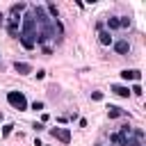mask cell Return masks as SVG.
I'll list each match as a JSON object with an SVG mask.
<instances>
[{
	"mask_svg": "<svg viewBox=\"0 0 146 146\" xmlns=\"http://www.w3.org/2000/svg\"><path fill=\"white\" fill-rule=\"evenodd\" d=\"M110 141L116 144V146H123V144H125V137H121L119 132H114V135H110Z\"/></svg>",
	"mask_w": 146,
	"mask_h": 146,
	"instance_id": "15",
	"label": "cell"
},
{
	"mask_svg": "<svg viewBox=\"0 0 146 146\" xmlns=\"http://www.w3.org/2000/svg\"><path fill=\"white\" fill-rule=\"evenodd\" d=\"M27 5L25 2H18V5H11V16H21V11H25Z\"/></svg>",
	"mask_w": 146,
	"mask_h": 146,
	"instance_id": "13",
	"label": "cell"
},
{
	"mask_svg": "<svg viewBox=\"0 0 146 146\" xmlns=\"http://www.w3.org/2000/svg\"><path fill=\"white\" fill-rule=\"evenodd\" d=\"M30 107H32L34 112H41V110H43V103H41V100H34V103H32Z\"/></svg>",
	"mask_w": 146,
	"mask_h": 146,
	"instance_id": "18",
	"label": "cell"
},
{
	"mask_svg": "<svg viewBox=\"0 0 146 146\" xmlns=\"http://www.w3.org/2000/svg\"><path fill=\"white\" fill-rule=\"evenodd\" d=\"M119 135H121V137H125V139H130V137H132V128H130V125H121Z\"/></svg>",
	"mask_w": 146,
	"mask_h": 146,
	"instance_id": "16",
	"label": "cell"
},
{
	"mask_svg": "<svg viewBox=\"0 0 146 146\" xmlns=\"http://www.w3.org/2000/svg\"><path fill=\"white\" fill-rule=\"evenodd\" d=\"M107 116H110V119H119V116H123V110L116 107V105H110V107H107Z\"/></svg>",
	"mask_w": 146,
	"mask_h": 146,
	"instance_id": "11",
	"label": "cell"
},
{
	"mask_svg": "<svg viewBox=\"0 0 146 146\" xmlns=\"http://www.w3.org/2000/svg\"><path fill=\"white\" fill-rule=\"evenodd\" d=\"M41 48H43V52H46V55H52V48H50V46H41Z\"/></svg>",
	"mask_w": 146,
	"mask_h": 146,
	"instance_id": "24",
	"label": "cell"
},
{
	"mask_svg": "<svg viewBox=\"0 0 146 146\" xmlns=\"http://www.w3.org/2000/svg\"><path fill=\"white\" fill-rule=\"evenodd\" d=\"M41 78H46V71H43V68H39V71H36V80H41Z\"/></svg>",
	"mask_w": 146,
	"mask_h": 146,
	"instance_id": "23",
	"label": "cell"
},
{
	"mask_svg": "<svg viewBox=\"0 0 146 146\" xmlns=\"http://www.w3.org/2000/svg\"><path fill=\"white\" fill-rule=\"evenodd\" d=\"M121 78L128 82V80H137L139 82V78H141V71H137V68H123L121 71Z\"/></svg>",
	"mask_w": 146,
	"mask_h": 146,
	"instance_id": "7",
	"label": "cell"
},
{
	"mask_svg": "<svg viewBox=\"0 0 146 146\" xmlns=\"http://www.w3.org/2000/svg\"><path fill=\"white\" fill-rule=\"evenodd\" d=\"M14 71L18 73V75H30L32 73V64H27V62H14Z\"/></svg>",
	"mask_w": 146,
	"mask_h": 146,
	"instance_id": "6",
	"label": "cell"
},
{
	"mask_svg": "<svg viewBox=\"0 0 146 146\" xmlns=\"http://www.w3.org/2000/svg\"><path fill=\"white\" fill-rule=\"evenodd\" d=\"M121 25H119V16H110L107 18V32H112V30H119Z\"/></svg>",
	"mask_w": 146,
	"mask_h": 146,
	"instance_id": "12",
	"label": "cell"
},
{
	"mask_svg": "<svg viewBox=\"0 0 146 146\" xmlns=\"http://www.w3.org/2000/svg\"><path fill=\"white\" fill-rule=\"evenodd\" d=\"M5 27H7L9 36H18V34H21V16H11Z\"/></svg>",
	"mask_w": 146,
	"mask_h": 146,
	"instance_id": "4",
	"label": "cell"
},
{
	"mask_svg": "<svg viewBox=\"0 0 146 146\" xmlns=\"http://www.w3.org/2000/svg\"><path fill=\"white\" fill-rule=\"evenodd\" d=\"M11 130H14V125H11V123H7V125L2 128V137H9V135H11Z\"/></svg>",
	"mask_w": 146,
	"mask_h": 146,
	"instance_id": "19",
	"label": "cell"
},
{
	"mask_svg": "<svg viewBox=\"0 0 146 146\" xmlns=\"http://www.w3.org/2000/svg\"><path fill=\"white\" fill-rule=\"evenodd\" d=\"M130 94H137V96H141V84L137 82V84H135V87L130 89Z\"/></svg>",
	"mask_w": 146,
	"mask_h": 146,
	"instance_id": "21",
	"label": "cell"
},
{
	"mask_svg": "<svg viewBox=\"0 0 146 146\" xmlns=\"http://www.w3.org/2000/svg\"><path fill=\"white\" fill-rule=\"evenodd\" d=\"M91 98H94V100H100L103 94H100V91H91Z\"/></svg>",
	"mask_w": 146,
	"mask_h": 146,
	"instance_id": "22",
	"label": "cell"
},
{
	"mask_svg": "<svg viewBox=\"0 0 146 146\" xmlns=\"http://www.w3.org/2000/svg\"><path fill=\"white\" fill-rule=\"evenodd\" d=\"M50 135H52V137H57L62 144H68V141H71V130H68V128H52V130H50Z\"/></svg>",
	"mask_w": 146,
	"mask_h": 146,
	"instance_id": "5",
	"label": "cell"
},
{
	"mask_svg": "<svg viewBox=\"0 0 146 146\" xmlns=\"http://www.w3.org/2000/svg\"><path fill=\"white\" fill-rule=\"evenodd\" d=\"M21 43H23V48H27V50L34 48V41H32L30 36H21Z\"/></svg>",
	"mask_w": 146,
	"mask_h": 146,
	"instance_id": "17",
	"label": "cell"
},
{
	"mask_svg": "<svg viewBox=\"0 0 146 146\" xmlns=\"http://www.w3.org/2000/svg\"><path fill=\"white\" fill-rule=\"evenodd\" d=\"M5 25H7V21H5V14L0 11V27H5Z\"/></svg>",
	"mask_w": 146,
	"mask_h": 146,
	"instance_id": "25",
	"label": "cell"
},
{
	"mask_svg": "<svg viewBox=\"0 0 146 146\" xmlns=\"http://www.w3.org/2000/svg\"><path fill=\"white\" fill-rule=\"evenodd\" d=\"M114 50H116L119 55H128V52H130V43H128V41H114Z\"/></svg>",
	"mask_w": 146,
	"mask_h": 146,
	"instance_id": "9",
	"label": "cell"
},
{
	"mask_svg": "<svg viewBox=\"0 0 146 146\" xmlns=\"http://www.w3.org/2000/svg\"><path fill=\"white\" fill-rule=\"evenodd\" d=\"M43 7H46V11H48V16H50V18H55V21L59 18V9H57L55 5H43Z\"/></svg>",
	"mask_w": 146,
	"mask_h": 146,
	"instance_id": "14",
	"label": "cell"
},
{
	"mask_svg": "<svg viewBox=\"0 0 146 146\" xmlns=\"http://www.w3.org/2000/svg\"><path fill=\"white\" fill-rule=\"evenodd\" d=\"M34 21L39 23V25H43V27H48L50 25V16H48V11H46V7L43 5H39V7H34Z\"/></svg>",
	"mask_w": 146,
	"mask_h": 146,
	"instance_id": "3",
	"label": "cell"
},
{
	"mask_svg": "<svg viewBox=\"0 0 146 146\" xmlns=\"http://www.w3.org/2000/svg\"><path fill=\"white\" fill-rule=\"evenodd\" d=\"M7 103H9L14 110H18V112H25V110L30 107V103H27V98H25L23 91H9V94H7Z\"/></svg>",
	"mask_w": 146,
	"mask_h": 146,
	"instance_id": "1",
	"label": "cell"
},
{
	"mask_svg": "<svg viewBox=\"0 0 146 146\" xmlns=\"http://www.w3.org/2000/svg\"><path fill=\"white\" fill-rule=\"evenodd\" d=\"M98 41H100L103 46H112V43H114V39H112V34H110L107 30H100V34H98Z\"/></svg>",
	"mask_w": 146,
	"mask_h": 146,
	"instance_id": "10",
	"label": "cell"
},
{
	"mask_svg": "<svg viewBox=\"0 0 146 146\" xmlns=\"http://www.w3.org/2000/svg\"><path fill=\"white\" fill-rule=\"evenodd\" d=\"M34 30H36V21H34V16H32V14L21 16V34H18V36H30V39L34 41Z\"/></svg>",
	"mask_w": 146,
	"mask_h": 146,
	"instance_id": "2",
	"label": "cell"
},
{
	"mask_svg": "<svg viewBox=\"0 0 146 146\" xmlns=\"http://www.w3.org/2000/svg\"><path fill=\"white\" fill-rule=\"evenodd\" d=\"M112 91L116 96H121V98H128L130 96V87H125V84H112Z\"/></svg>",
	"mask_w": 146,
	"mask_h": 146,
	"instance_id": "8",
	"label": "cell"
},
{
	"mask_svg": "<svg viewBox=\"0 0 146 146\" xmlns=\"http://www.w3.org/2000/svg\"><path fill=\"white\" fill-rule=\"evenodd\" d=\"M123 146H141V144H139L135 137H130V139H125V144H123Z\"/></svg>",
	"mask_w": 146,
	"mask_h": 146,
	"instance_id": "20",
	"label": "cell"
}]
</instances>
